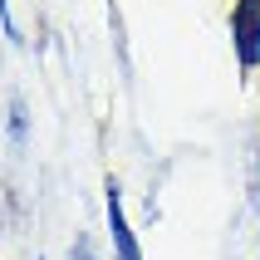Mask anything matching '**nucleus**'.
<instances>
[{
  "label": "nucleus",
  "mask_w": 260,
  "mask_h": 260,
  "mask_svg": "<svg viewBox=\"0 0 260 260\" xmlns=\"http://www.w3.org/2000/svg\"><path fill=\"white\" fill-rule=\"evenodd\" d=\"M25 128H29V123H25V103L15 99L10 103V143H25Z\"/></svg>",
  "instance_id": "nucleus-3"
},
{
  "label": "nucleus",
  "mask_w": 260,
  "mask_h": 260,
  "mask_svg": "<svg viewBox=\"0 0 260 260\" xmlns=\"http://www.w3.org/2000/svg\"><path fill=\"white\" fill-rule=\"evenodd\" d=\"M108 231H113L118 260H143V246H138V236H133L128 216H123V202H118V182H108Z\"/></svg>",
  "instance_id": "nucleus-2"
},
{
  "label": "nucleus",
  "mask_w": 260,
  "mask_h": 260,
  "mask_svg": "<svg viewBox=\"0 0 260 260\" xmlns=\"http://www.w3.org/2000/svg\"><path fill=\"white\" fill-rule=\"evenodd\" d=\"M69 260H99V255H93V241H88V236H79V241H74V250H69Z\"/></svg>",
  "instance_id": "nucleus-4"
},
{
  "label": "nucleus",
  "mask_w": 260,
  "mask_h": 260,
  "mask_svg": "<svg viewBox=\"0 0 260 260\" xmlns=\"http://www.w3.org/2000/svg\"><path fill=\"white\" fill-rule=\"evenodd\" d=\"M231 40H236V59H241V69H255V64H260V0H236Z\"/></svg>",
  "instance_id": "nucleus-1"
}]
</instances>
